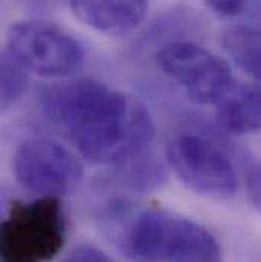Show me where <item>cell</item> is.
Segmentation results:
<instances>
[{"label":"cell","instance_id":"4","mask_svg":"<svg viewBox=\"0 0 261 262\" xmlns=\"http://www.w3.org/2000/svg\"><path fill=\"white\" fill-rule=\"evenodd\" d=\"M167 165L194 194L225 200L235 195L238 179L231 156L200 133L174 134L165 148Z\"/></svg>","mask_w":261,"mask_h":262},{"label":"cell","instance_id":"8","mask_svg":"<svg viewBox=\"0 0 261 262\" xmlns=\"http://www.w3.org/2000/svg\"><path fill=\"white\" fill-rule=\"evenodd\" d=\"M147 8V0H70V9L81 23L107 35L134 31L145 18Z\"/></svg>","mask_w":261,"mask_h":262},{"label":"cell","instance_id":"3","mask_svg":"<svg viewBox=\"0 0 261 262\" xmlns=\"http://www.w3.org/2000/svg\"><path fill=\"white\" fill-rule=\"evenodd\" d=\"M65 241L66 216L58 196L12 201L0 224V262H51Z\"/></svg>","mask_w":261,"mask_h":262},{"label":"cell","instance_id":"1","mask_svg":"<svg viewBox=\"0 0 261 262\" xmlns=\"http://www.w3.org/2000/svg\"><path fill=\"white\" fill-rule=\"evenodd\" d=\"M46 118L90 163L118 168L148 151L154 125L137 99L96 79H72L43 89Z\"/></svg>","mask_w":261,"mask_h":262},{"label":"cell","instance_id":"13","mask_svg":"<svg viewBox=\"0 0 261 262\" xmlns=\"http://www.w3.org/2000/svg\"><path fill=\"white\" fill-rule=\"evenodd\" d=\"M206 6L222 15V17H235L242 14L248 5V0H203Z\"/></svg>","mask_w":261,"mask_h":262},{"label":"cell","instance_id":"6","mask_svg":"<svg viewBox=\"0 0 261 262\" xmlns=\"http://www.w3.org/2000/svg\"><path fill=\"white\" fill-rule=\"evenodd\" d=\"M159 69L196 104H218L234 87L229 64L193 41H171L156 54Z\"/></svg>","mask_w":261,"mask_h":262},{"label":"cell","instance_id":"9","mask_svg":"<svg viewBox=\"0 0 261 262\" xmlns=\"http://www.w3.org/2000/svg\"><path fill=\"white\" fill-rule=\"evenodd\" d=\"M217 124L231 136L261 131V85H235L217 104Z\"/></svg>","mask_w":261,"mask_h":262},{"label":"cell","instance_id":"2","mask_svg":"<svg viewBox=\"0 0 261 262\" xmlns=\"http://www.w3.org/2000/svg\"><path fill=\"white\" fill-rule=\"evenodd\" d=\"M121 246L133 262H223L218 239L206 227L164 209L139 212Z\"/></svg>","mask_w":261,"mask_h":262},{"label":"cell","instance_id":"10","mask_svg":"<svg viewBox=\"0 0 261 262\" xmlns=\"http://www.w3.org/2000/svg\"><path fill=\"white\" fill-rule=\"evenodd\" d=\"M222 43L234 63L261 82V29L231 28L223 34Z\"/></svg>","mask_w":261,"mask_h":262},{"label":"cell","instance_id":"12","mask_svg":"<svg viewBox=\"0 0 261 262\" xmlns=\"http://www.w3.org/2000/svg\"><path fill=\"white\" fill-rule=\"evenodd\" d=\"M245 185L251 204L261 213V162H251L246 166Z\"/></svg>","mask_w":261,"mask_h":262},{"label":"cell","instance_id":"11","mask_svg":"<svg viewBox=\"0 0 261 262\" xmlns=\"http://www.w3.org/2000/svg\"><path fill=\"white\" fill-rule=\"evenodd\" d=\"M29 70L17 61L6 49L2 54V107L11 108L23 96L28 87Z\"/></svg>","mask_w":261,"mask_h":262},{"label":"cell","instance_id":"14","mask_svg":"<svg viewBox=\"0 0 261 262\" xmlns=\"http://www.w3.org/2000/svg\"><path fill=\"white\" fill-rule=\"evenodd\" d=\"M62 262H113L103 250L93 246H79Z\"/></svg>","mask_w":261,"mask_h":262},{"label":"cell","instance_id":"5","mask_svg":"<svg viewBox=\"0 0 261 262\" xmlns=\"http://www.w3.org/2000/svg\"><path fill=\"white\" fill-rule=\"evenodd\" d=\"M29 72L43 78H70L84 64L79 43L54 23L23 20L6 32V48Z\"/></svg>","mask_w":261,"mask_h":262},{"label":"cell","instance_id":"7","mask_svg":"<svg viewBox=\"0 0 261 262\" xmlns=\"http://www.w3.org/2000/svg\"><path fill=\"white\" fill-rule=\"evenodd\" d=\"M12 172L25 191L37 196L60 198L81 183L83 165L63 143L34 136L17 146Z\"/></svg>","mask_w":261,"mask_h":262}]
</instances>
